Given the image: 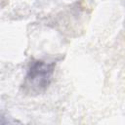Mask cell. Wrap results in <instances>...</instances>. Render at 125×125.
<instances>
[{
  "instance_id": "1",
  "label": "cell",
  "mask_w": 125,
  "mask_h": 125,
  "mask_svg": "<svg viewBox=\"0 0 125 125\" xmlns=\"http://www.w3.org/2000/svg\"><path fill=\"white\" fill-rule=\"evenodd\" d=\"M56 62H45L41 60L32 61L29 64L27 74L25 76L24 87L31 93H41L50 85Z\"/></svg>"
}]
</instances>
